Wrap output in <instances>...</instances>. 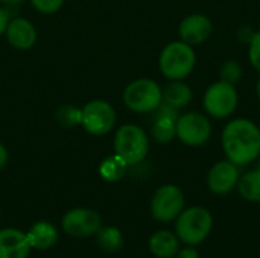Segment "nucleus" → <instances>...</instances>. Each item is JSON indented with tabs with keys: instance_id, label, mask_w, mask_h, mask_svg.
I'll return each mask as SVG.
<instances>
[{
	"instance_id": "nucleus-8",
	"label": "nucleus",
	"mask_w": 260,
	"mask_h": 258,
	"mask_svg": "<svg viewBox=\"0 0 260 258\" xmlns=\"http://www.w3.org/2000/svg\"><path fill=\"white\" fill-rule=\"evenodd\" d=\"M184 210V195L180 187L165 184L158 187L151 199V214L158 222H171Z\"/></svg>"
},
{
	"instance_id": "nucleus-2",
	"label": "nucleus",
	"mask_w": 260,
	"mask_h": 258,
	"mask_svg": "<svg viewBox=\"0 0 260 258\" xmlns=\"http://www.w3.org/2000/svg\"><path fill=\"white\" fill-rule=\"evenodd\" d=\"M195 64L197 53L193 50V46L181 40L172 41L165 46L158 58L160 71L169 81H183L189 78V75L195 68Z\"/></svg>"
},
{
	"instance_id": "nucleus-7",
	"label": "nucleus",
	"mask_w": 260,
	"mask_h": 258,
	"mask_svg": "<svg viewBox=\"0 0 260 258\" xmlns=\"http://www.w3.org/2000/svg\"><path fill=\"white\" fill-rule=\"evenodd\" d=\"M116 111L113 105L102 99H94L85 103L81 109V125L91 135H105L116 125Z\"/></svg>"
},
{
	"instance_id": "nucleus-12",
	"label": "nucleus",
	"mask_w": 260,
	"mask_h": 258,
	"mask_svg": "<svg viewBox=\"0 0 260 258\" xmlns=\"http://www.w3.org/2000/svg\"><path fill=\"white\" fill-rule=\"evenodd\" d=\"M212 32H213L212 20L207 15L198 14V12L184 17L178 26L180 40L190 46L203 44L204 41L210 38Z\"/></svg>"
},
{
	"instance_id": "nucleus-17",
	"label": "nucleus",
	"mask_w": 260,
	"mask_h": 258,
	"mask_svg": "<svg viewBox=\"0 0 260 258\" xmlns=\"http://www.w3.org/2000/svg\"><path fill=\"white\" fill-rule=\"evenodd\" d=\"M149 251L158 258H172L180 251V242L177 234L161 230L151 236Z\"/></svg>"
},
{
	"instance_id": "nucleus-16",
	"label": "nucleus",
	"mask_w": 260,
	"mask_h": 258,
	"mask_svg": "<svg viewBox=\"0 0 260 258\" xmlns=\"http://www.w3.org/2000/svg\"><path fill=\"white\" fill-rule=\"evenodd\" d=\"M30 248L44 251L52 248L58 242V230L50 222H37L26 233Z\"/></svg>"
},
{
	"instance_id": "nucleus-27",
	"label": "nucleus",
	"mask_w": 260,
	"mask_h": 258,
	"mask_svg": "<svg viewBox=\"0 0 260 258\" xmlns=\"http://www.w3.org/2000/svg\"><path fill=\"white\" fill-rule=\"evenodd\" d=\"M175 258H200V254L195 248H186L175 254Z\"/></svg>"
},
{
	"instance_id": "nucleus-26",
	"label": "nucleus",
	"mask_w": 260,
	"mask_h": 258,
	"mask_svg": "<svg viewBox=\"0 0 260 258\" xmlns=\"http://www.w3.org/2000/svg\"><path fill=\"white\" fill-rule=\"evenodd\" d=\"M254 33H256V30L250 29L248 26H242V27H239V29H238L236 36H238V40H239L241 43L250 44V43H251V40H253V36H254Z\"/></svg>"
},
{
	"instance_id": "nucleus-20",
	"label": "nucleus",
	"mask_w": 260,
	"mask_h": 258,
	"mask_svg": "<svg viewBox=\"0 0 260 258\" xmlns=\"http://www.w3.org/2000/svg\"><path fill=\"white\" fill-rule=\"evenodd\" d=\"M96 237L99 248L105 252H117L123 246V236L116 227H101Z\"/></svg>"
},
{
	"instance_id": "nucleus-1",
	"label": "nucleus",
	"mask_w": 260,
	"mask_h": 258,
	"mask_svg": "<svg viewBox=\"0 0 260 258\" xmlns=\"http://www.w3.org/2000/svg\"><path fill=\"white\" fill-rule=\"evenodd\" d=\"M221 144L227 160L247 166L260 157V128L253 120L235 119L222 129Z\"/></svg>"
},
{
	"instance_id": "nucleus-23",
	"label": "nucleus",
	"mask_w": 260,
	"mask_h": 258,
	"mask_svg": "<svg viewBox=\"0 0 260 258\" xmlns=\"http://www.w3.org/2000/svg\"><path fill=\"white\" fill-rule=\"evenodd\" d=\"M56 119L59 122V125L62 126H75V125H81V109L75 108V106H62L58 109L56 113Z\"/></svg>"
},
{
	"instance_id": "nucleus-21",
	"label": "nucleus",
	"mask_w": 260,
	"mask_h": 258,
	"mask_svg": "<svg viewBox=\"0 0 260 258\" xmlns=\"http://www.w3.org/2000/svg\"><path fill=\"white\" fill-rule=\"evenodd\" d=\"M126 167H128V164H126L120 157H117V155L114 154V155L105 158V160L101 163V166H99V173H101V176H102L105 181H108V182H116V181H119V179L123 178V175H125V172H126Z\"/></svg>"
},
{
	"instance_id": "nucleus-3",
	"label": "nucleus",
	"mask_w": 260,
	"mask_h": 258,
	"mask_svg": "<svg viewBox=\"0 0 260 258\" xmlns=\"http://www.w3.org/2000/svg\"><path fill=\"white\" fill-rule=\"evenodd\" d=\"M149 152V138L143 128L134 123L122 125L114 135V154L128 166L140 164Z\"/></svg>"
},
{
	"instance_id": "nucleus-25",
	"label": "nucleus",
	"mask_w": 260,
	"mask_h": 258,
	"mask_svg": "<svg viewBox=\"0 0 260 258\" xmlns=\"http://www.w3.org/2000/svg\"><path fill=\"white\" fill-rule=\"evenodd\" d=\"M248 58L251 65L260 71V29L256 30L251 43H250V50H248Z\"/></svg>"
},
{
	"instance_id": "nucleus-14",
	"label": "nucleus",
	"mask_w": 260,
	"mask_h": 258,
	"mask_svg": "<svg viewBox=\"0 0 260 258\" xmlns=\"http://www.w3.org/2000/svg\"><path fill=\"white\" fill-rule=\"evenodd\" d=\"M157 117L152 125V137L157 143L166 144L177 137L178 109L161 103L157 109Z\"/></svg>"
},
{
	"instance_id": "nucleus-9",
	"label": "nucleus",
	"mask_w": 260,
	"mask_h": 258,
	"mask_svg": "<svg viewBox=\"0 0 260 258\" xmlns=\"http://www.w3.org/2000/svg\"><path fill=\"white\" fill-rule=\"evenodd\" d=\"M212 137L210 120L195 111L178 116L177 119V138L190 148L206 144Z\"/></svg>"
},
{
	"instance_id": "nucleus-31",
	"label": "nucleus",
	"mask_w": 260,
	"mask_h": 258,
	"mask_svg": "<svg viewBox=\"0 0 260 258\" xmlns=\"http://www.w3.org/2000/svg\"><path fill=\"white\" fill-rule=\"evenodd\" d=\"M256 93H257V97L260 99V78L259 81H257V84H256Z\"/></svg>"
},
{
	"instance_id": "nucleus-28",
	"label": "nucleus",
	"mask_w": 260,
	"mask_h": 258,
	"mask_svg": "<svg viewBox=\"0 0 260 258\" xmlns=\"http://www.w3.org/2000/svg\"><path fill=\"white\" fill-rule=\"evenodd\" d=\"M8 23H9V14H8L6 9H3V8L0 6V35L5 33Z\"/></svg>"
},
{
	"instance_id": "nucleus-6",
	"label": "nucleus",
	"mask_w": 260,
	"mask_h": 258,
	"mask_svg": "<svg viewBox=\"0 0 260 258\" xmlns=\"http://www.w3.org/2000/svg\"><path fill=\"white\" fill-rule=\"evenodd\" d=\"M203 103L207 114L213 119H227L236 111L239 94L235 85L218 81L206 90Z\"/></svg>"
},
{
	"instance_id": "nucleus-30",
	"label": "nucleus",
	"mask_w": 260,
	"mask_h": 258,
	"mask_svg": "<svg viewBox=\"0 0 260 258\" xmlns=\"http://www.w3.org/2000/svg\"><path fill=\"white\" fill-rule=\"evenodd\" d=\"M24 0H0L2 5H8V6H15V5H20L23 3Z\"/></svg>"
},
{
	"instance_id": "nucleus-24",
	"label": "nucleus",
	"mask_w": 260,
	"mask_h": 258,
	"mask_svg": "<svg viewBox=\"0 0 260 258\" xmlns=\"http://www.w3.org/2000/svg\"><path fill=\"white\" fill-rule=\"evenodd\" d=\"M30 3L41 14H53L64 5V0H30Z\"/></svg>"
},
{
	"instance_id": "nucleus-13",
	"label": "nucleus",
	"mask_w": 260,
	"mask_h": 258,
	"mask_svg": "<svg viewBox=\"0 0 260 258\" xmlns=\"http://www.w3.org/2000/svg\"><path fill=\"white\" fill-rule=\"evenodd\" d=\"M8 43L17 50H29L37 43V29L27 18L9 20L5 30Z\"/></svg>"
},
{
	"instance_id": "nucleus-29",
	"label": "nucleus",
	"mask_w": 260,
	"mask_h": 258,
	"mask_svg": "<svg viewBox=\"0 0 260 258\" xmlns=\"http://www.w3.org/2000/svg\"><path fill=\"white\" fill-rule=\"evenodd\" d=\"M6 163H8V151H6V148L0 143V170L6 166Z\"/></svg>"
},
{
	"instance_id": "nucleus-22",
	"label": "nucleus",
	"mask_w": 260,
	"mask_h": 258,
	"mask_svg": "<svg viewBox=\"0 0 260 258\" xmlns=\"http://www.w3.org/2000/svg\"><path fill=\"white\" fill-rule=\"evenodd\" d=\"M242 65L238 62V61H225L222 65H221V70H219V81L222 82H227V84H232V85H236L241 79H242Z\"/></svg>"
},
{
	"instance_id": "nucleus-10",
	"label": "nucleus",
	"mask_w": 260,
	"mask_h": 258,
	"mask_svg": "<svg viewBox=\"0 0 260 258\" xmlns=\"http://www.w3.org/2000/svg\"><path fill=\"white\" fill-rule=\"evenodd\" d=\"M62 231L75 239H85L94 236L101 227L102 219L101 216L90 208H73L67 211L61 220Z\"/></svg>"
},
{
	"instance_id": "nucleus-18",
	"label": "nucleus",
	"mask_w": 260,
	"mask_h": 258,
	"mask_svg": "<svg viewBox=\"0 0 260 258\" xmlns=\"http://www.w3.org/2000/svg\"><path fill=\"white\" fill-rule=\"evenodd\" d=\"M192 99H193V91L183 81H171L163 90V103L175 109L186 108L192 102Z\"/></svg>"
},
{
	"instance_id": "nucleus-15",
	"label": "nucleus",
	"mask_w": 260,
	"mask_h": 258,
	"mask_svg": "<svg viewBox=\"0 0 260 258\" xmlns=\"http://www.w3.org/2000/svg\"><path fill=\"white\" fill-rule=\"evenodd\" d=\"M30 249L23 231L15 228L0 230V258H27Z\"/></svg>"
},
{
	"instance_id": "nucleus-4",
	"label": "nucleus",
	"mask_w": 260,
	"mask_h": 258,
	"mask_svg": "<svg viewBox=\"0 0 260 258\" xmlns=\"http://www.w3.org/2000/svg\"><path fill=\"white\" fill-rule=\"evenodd\" d=\"M213 228V217L204 207H190L183 210L175 222L177 237L190 246L203 243Z\"/></svg>"
},
{
	"instance_id": "nucleus-5",
	"label": "nucleus",
	"mask_w": 260,
	"mask_h": 258,
	"mask_svg": "<svg viewBox=\"0 0 260 258\" xmlns=\"http://www.w3.org/2000/svg\"><path fill=\"white\" fill-rule=\"evenodd\" d=\"M123 103L137 114L154 113L163 103V88L154 79H136L125 87Z\"/></svg>"
},
{
	"instance_id": "nucleus-19",
	"label": "nucleus",
	"mask_w": 260,
	"mask_h": 258,
	"mask_svg": "<svg viewBox=\"0 0 260 258\" xmlns=\"http://www.w3.org/2000/svg\"><path fill=\"white\" fill-rule=\"evenodd\" d=\"M238 192L248 202H260V167L239 176Z\"/></svg>"
},
{
	"instance_id": "nucleus-11",
	"label": "nucleus",
	"mask_w": 260,
	"mask_h": 258,
	"mask_svg": "<svg viewBox=\"0 0 260 258\" xmlns=\"http://www.w3.org/2000/svg\"><path fill=\"white\" fill-rule=\"evenodd\" d=\"M239 166L230 160L218 161L207 175V187L213 195L224 196L232 193L239 181Z\"/></svg>"
}]
</instances>
